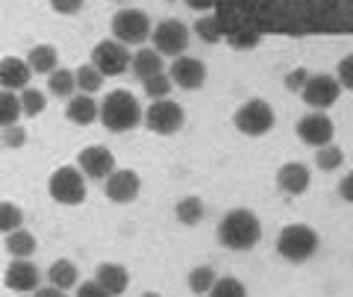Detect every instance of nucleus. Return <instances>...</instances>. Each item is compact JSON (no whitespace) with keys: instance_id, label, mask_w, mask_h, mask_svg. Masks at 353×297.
Returning <instances> with one entry per match:
<instances>
[{"instance_id":"nucleus-6","label":"nucleus","mask_w":353,"mask_h":297,"mask_svg":"<svg viewBox=\"0 0 353 297\" xmlns=\"http://www.w3.org/2000/svg\"><path fill=\"white\" fill-rule=\"evenodd\" d=\"M153 32L150 18L141 9H121L112 18V39L121 45H145Z\"/></svg>"},{"instance_id":"nucleus-27","label":"nucleus","mask_w":353,"mask_h":297,"mask_svg":"<svg viewBox=\"0 0 353 297\" xmlns=\"http://www.w3.org/2000/svg\"><path fill=\"white\" fill-rule=\"evenodd\" d=\"M74 74H77V89H80L83 94H94V92H101V85H103V80H106V76H103L101 71H97L92 62H88V65H80V68H77Z\"/></svg>"},{"instance_id":"nucleus-12","label":"nucleus","mask_w":353,"mask_h":297,"mask_svg":"<svg viewBox=\"0 0 353 297\" xmlns=\"http://www.w3.org/2000/svg\"><path fill=\"white\" fill-rule=\"evenodd\" d=\"M168 76H171V83L176 85V89L197 92V89H203V83H206V65L201 59H194V57H176Z\"/></svg>"},{"instance_id":"nucleus-18","label":"nucleus","mask_w":353,"mask_h":297,"mask_svg":"<svg viewBox=\"0 0 353 297\" xmlns=\"http://www.w3.org/2000/svg\"><path fill=\"white\" fill-rule=\"evenodd\" d=\"M65 118L80 127H88L101 118V103H97L92 94H74V97H68V103H65Z\"/></svg>"},{"instance_id":"nucleus-17","label":"nucleus","mask_w":353,"mask_h":297,"mask_svg":"<svg viewBox=\"0 0 353 297\" xmlns=\"http://www.w3.org/2000/svg\"><path fill=\"white\" fill-rule=\"evenodd\" d=\"M309 183H312V174H309V168L303 162H285L277 171V189L292 194V197L303 194L309 189Z\"/></svg>"},{"instance_id":"nucleus-15","label":"nucleus","mask_w":353,"mask_h":297,"mask_svg":"<svg viewBox=\"0 0 353 297\" xmlns=\"http://www.w3.org/2000/svg\"><path fill=\"white\" fill-rule=\"evenodd\" d=\"M6 289L12 291H36L39 289V268L30 259H12L3 274Z\"/></svg>"},{"instance_id":"nucleus-23","label":"nucleus","mask_w":353,"mask_h":297,"mask_svg":"<svg viewBox=\"0 0 353 297\" xmlns=\"http://www.w3.org/2000/svg\"><path fill=\"white\" fill-rule=\"evenodd\" d=\"M6 250H9L12 259H30L32 253H36V236L21 227V229H15V233L6 236Z\"/></svg>"},{"instance_id":"nucleus-37","label":"nucleus","mask_w":353,"mask_h":297,"mask_svg":"<svg viewBox=\"0 0 353 297\" xmlns=\"http://www.w3.org/2000/svg\"><path fill=\"white\" fill-rule=\"evenodd\" d=\"M309 76H312V74H309L306 68H294V71H289V74H285V89L294 92V94H301V92L306 89Z\"/></svg>"},{"instance_id":"nucleus-2","label":"nucleus","mask_w":353,"mask_h":297,"mask_svg":"<svg viewBox=\"0 0 353 297\" xmlns=\"http://www.w3.org/2000/svg\"><path fill=\"white\" fill-rule=\"evenodd\" d=\"M101 121L109 133H130L145 121V112L132 92L115 89L101 101Z\"/></svg>"},{"instance_id":"nucleus-22","label":"nucleus","mask_w":353,"mask_h":297,"mask_svg":"<svg viewBox=\"0 0 353 297\" xmlns=\"http://www.w3.org/2000/svg\"><path fill=\"white\" fill-rule=\"evenodd\" d=\"M48 280H50L53 289L68 291V289H74V285L80 283V271H77V265H74L71 259H57L48 268Z\"/></svg>"},{"instance_id":"nucleus-3","label":"nucleus","mask_w":353,"mask_h":297,"mask_svg":"<svg viewBox=\"0 0 353 297\" xmlns=\"http://www.w3.org/2000/svg\"><path fill=\"white\" fill-rule=\"evenodd\" d=\"M318 245H321L318 233L306 224H289V227H283V233L277 236V253L285 262H294V265L312 259L318 253Z\"/></svg>"},{"instance_id":"nucleus-28","label":"nucleus","mask_w":353,"mask_h":297,"mask_svg":"<svg viewBox=\"0 0 353 297\" xmlns=\"http://www.w3.org/2000/svg\"><path fill=\"white\" fill-rule=\"evenodd\" d=\"M21 97V112H24L27 118H36L44 112V106H48V97H44V92L32 89V85H27L24 92L18 94Z\"/></svg>"},{"instance_id":"nucleus-10","label":"nucleus","mask_w":353,"mask_h":297,"mask_svg":"<svg viewBox=\"0 0 353 297\" xmlns=\"http://www.w3.org/2000/svg\"><path fill=\"white\" fill-rule=\"evenodd\" d=\"M294 130H297V139H301L303 145H309V147L333 145V136H336L333 121H330L324 112H318V109H312L309 115H303L301 121H297Z\"/></svg>"},{"instance_id":"nucleus-13","label":"nucleus","mask_w":353,"mask_h":297,"mask_svg":"<svg viewBox=\"0 0 353 297\" xmlns=\"http://www.w3.org/2000/svg\"><path fill=\"white\" fill-rule=\"evenodd\" d=\"M103 192H106V197L112 203H132L139 197V192H141V180H139V174L136 171H130V168H124V171H112L106 177V183H103Z\"/></svg>"},{"instance_id":"nucleus-44","label":"nucleus","mask_w":353,"mask_h":297,"mask_svg":"<svg viewBox=\"0 0 353 297\" xmlns=\"http://www.w3.org/2000/svg\"><path fill=\"white\" fill-rule=\"evenodd\" d=\"M141 297H159V294H141Z\"/></svg>"},{"instance_id":"nucleus-45","label":"nucleus","mask_w":353,"mask_h":297,"mask_svg":"<svg viewBox=\"0 0 353 297\" xmlns=\"http://www.w3.org/2000/svg\"><path fill=\"white\" fill-rule=\"evenodd\" d=\"M0 147H3V141H0Z\"/></svg>"},{"instance_id":"nucleus-25","label":"nucleus","mask_w":353,"mask_h":297,"mask_svg":"<svg viewBox=\"0 0 353 297\" xmlns=\"http://www.w3.org/2000/svg\"><path fill=\"white\" fill-rule=\"evenodd\" d=\"M50 80H48V89L50 94H57V97H74L77 92V74L68 71V68H57L53 74H48Z\"/></svg>"},{"instance_id":"nucleus-33","label":"nucleus","mask_w":353,"mask_h":297,"mask_svg":"<svg viewBox=\"0 0 353 297\" xmlns=\"http://www.w3.org/2000/svg\"><path fill=\"white\" fill-rule=\"evenodd\" d=\"M24 227V212H21V206L15 203H0V233L9 236L15 233V229Z\"/></svg>"},{"instance_id":"nucleus-5","label":"nucleus","mask_w":353,"mask_h":297,"mask_svg":"<svg viewBox=\"0 0 353 297\" xmlns=\"http://www.w3.org/2000/svg\"><path fill=\"white\" fill-rule=\"evenodd\" d=\"M274 109L259 101V97H253V101L248 103H241L239 106V112L233 115V124L241 136H250V139H259L265 133H271V127H274Z\"/></svg>"},{"instance_id":"nucleus-40","label":"nucleus","mask_w":353,"mask_h":297,"mask_svg":"<svg viewBox=\"0 0 353 297\" xmlns=\"http://www.w3.org/2000/svg\"><path fill=\"white\" fill-rule=\"evenodd\" d=\"M85 0H50V6H53V12H59V15H77L83 9Z\"/></svg>"},{"instance_id":"nucleus-9","label":"nucleus","mask_w":353,"mask_h":297,"mask_svg":"<svg viewBox=\"0 0 353 297\" xmlns=\"http://www.w3.org/2000/svg\"><path fill=\"white\" fill-rule=\"evenodd\" d=\"M130 48L127 45H121V41L115 39H103V41H97L94 50H92V65L97 71H101L103 76H118V74H124L130 68Z\"/></svg>"},{"instance_id":"nucleus-38","label":"nucleus","mask_w":353,"mask_h":297,"mask_svg":"<svg viewBox=\"0 0 353 297\" xmlns=\"http://www.w3.org/2000/svg\"><path fill=\"white\" fill-rule=\"evenodd\" d=\"M336 80H339V85H341V89H347V92H353V53H350V57H345V59H341V62H339Z\"/></svg>"},{"instance_id":"nucleus-16","label":"nucleus","mask_w":353,"mask_h":297,"mask_svg":"<svg viewBox=\"0 0 353 297\" xmlns=\"http://www.w3.org/2000/svg\"><path fill=\"white\" fill-rule=\"evenodd\" d=\"M30 65L27 59H18V57H6L0 59V89L6 92H24L30 85Z\"/></svg>"},{"instance_id":"nucleus-14","label":"nucleus","mask_w":353,"mask_h":297,"mask_svg":"<svg viewBox=\"0 0 353 297\" xmlns=\"http://www.w3.org/2000/svg\"><path fill=\"white\" fill-rule=\"evenodd\" d=\"M77 165H80V171L88 180H106L109 174L115 171V156H112V150H106L101 145H92V147H85L80 153Z\"/></svg>"},{"instance_id":"nucleus-11","label":"nucleus","mask_w":353,"mask_h":297,"mask_svg":"<svg viewBox=\"0 0 353 297\" xmlns=\"http://www.w3.org/2000/svg\"><path fill=\"white\" fill-rule=\"evenodd\" d=\"M301 94H303V103L306 106H312V109H318V112H324V109H330V106L339 101L341 85H339L336 76H330V74H312V76H309V83H306V89Z\"/></svg>"},{"instance_id":"nucleus-39","label":"nucleus","mask_w":353,"mask_h":297,"mask_svg":"<svg viewBox=\"0 0 353 297\" xmlns=\"http://www.w3.org/2000/svg\"><path fill=\"white\" fill-rule=\"evenodd\" d=\"M77 297H112L97 280H88L83 285H77Z\"/></svg>"},{"instance_id":"nucleus-30","label":"nucleus","mask_w":353,"mask_h":297,"mask_svg":"<svg viewBox=\"0 0 353 297\" xmlns=\"http://www.w3.org/2000/svg\"><path fill=\"white\" fill-rule=\"evenodd\" d=\"M215 268H209V265H197V268H192V274H189V289L201 297V294H209V289L215 285Z\"/></svg>"},{"instance_id":"nucleus-4","label":"nucleus","mask_w":353,"mask_h":297,"mask_svg":"<svg viewBox=\"0 0 353 297\" xmlns=\"http://www.w3.org/2000/svg\"><path fill=\"white\" fill-rule=\"evenodd\" d=\"M48 192H50L53 201L62 203V206H80L85 197H88L83 171L74 168V165H62V168H57V171L50 174Z\"/></svg>"},{"instance_id":"nucleus-32","label":"nucleus","mask_w":353,"mask_h":297,"mask_svg":"<svg viewBox=\"0 0 353 297\" xmlns=\"http://www.w3.org/2000/svg\"><path fill=\"white\" fill-rule=\"evenodd\" d=\"M194 32H197V39L201 41H206V45H218V41L224 39V32H221L215 15H201L197 18L194 21Z\"/></svg>"},{"instance_id":"nucleus-21","label":"nucleus","mask_w":353,"mask_h":297,"mask_svg":"<svg viewBox=\"0 0 353 297\" xmlns=\"http://www.w3.org/2000/svg\"><path fill=\"white\" fill-rule=\"evenodd\" d=\"M27 65L32 74H53L59 65V50L53 45H36L27 53Z\"/></svg>"},{"instance_id":"nucleus-36","label":"nucleus","mask_w":353,"mask_h":297,"mask_svg":"<svg viewBox=\"0 0 353 297\" xmlns=\"http://www.w3.org/2000/svg\"><path fill=\"white\" fill-rule=\"evenodd\" d=\"M0 141H3L6 147L18 150V147H24V141H27V130H24V127H18V124L3 127V136H0Z\"/></svg>"},{"instance_id":"nucleus-7","label":"nucleus","mask_w":353,"mask_h":297,"mask_svg":"<svg viewBox=\"0 0 353 297\" xmlns=\"http://www.w3.org/2000/svg\"><path fill=\"white\" fill-rule=\"evenodd\" d=\"M183 124H185V109L180 103H174L171 97H165V101H153L145 109V127L150 130V133H157V136L180 133Z\"/></svg>"},{"instance_id":"nucleus-20","label":"nucleus","mask_w":353,"mask_h":297,"mask_svg":"<svg viewBox=\"0 0 353 297\" xmlns=\"http://www.w3.org/2000/svg\"><path fill=\"white\" fill-rule=\"evenodd\" d=\"M130 68H132V74H136L139 80H148V76L165 71V59H162V53H157L153 48H141V50L132 53Z\"/></svg>"},{"instance_id":"nucleus-41","label":"nucleus","mask_w":353,"mask_h":297,"mask_svg":"<svg viewBox=\"0 0 353 297\" xmlns=\"http://www.w3.org/2000/svg\"><path fill=\"white\" fill-rule=\"evenodd\" d=\"M339 194H341V201L345 203H353V171L339 183Z\"/></svg>"},{"instance_id":"nucleus-26","label":"nucleus","mask_w":353,"mask_h":297,"mask_svg":"<svg viewBox=\"0 0 353 297\" xmlns=\"http://www.w3.org/2000/svg\"><path fill=\"white\" fill-rule=\"evenodd\" d=\"M21 115H24V112H21V97H18L15 92L0 89V127L18 124Z\"/></svg>"},{"instance_id":"nucleus-43","label":"nucleus","mask_w":353,"mask_h":297,"mask_svg":"<svg viewBox=\"0 0 353 297\" xmlns=\"http://www.w3.org/2000/svg\"><path fill=\"white\" fill-rule=\"evenodd\" d=\"M32 297H68L62 289H53V285H48V289H36L32 291Z\"/></svg>"},{"instance_id":"nucleus-29","label":"nucleus","mask_w":353,"mask_h":297,"mask_svg":"<svg viewBox=\"0 0 353 297\" xmlns=\"http://www.w3.org/2000/svg\"><path fill=\"white\" fill-rule=\"evenodd\" d=\"M315 165H318V171H336L345 165V153H341V147L336 145H324V147H318L315 150Z\"/></svg>"},{"instance_id":"nucleus-24","label":"nucleus","mask_w":353,"mask_h":297,"mask_svg":"<svg viewBox=\"0 0 353 297\" xmlns=\"http://www.w3.org/2000/svg\"><path fill=\"white\" fill-rule=\"evenodd\" d=\"M174 212H176V221H180V224L194 227V224L203 221V212H206V209H203V203H201V197H192V194H189V197H183V201L176 203Z\"/></svg>"},{"instance_id":"nucleus-19","label":"nucleus","mask_w":353,"mask_h":297,"mask_svg":"<svg viewBox=\"0 0 353 297\" xmlns=\"http://www.w3.org/2000/svg\"><path fill=\"white\" fill-rule=\"evenodd\" d=\"M94 280L101 283L112 297H121L127 291V285H130V274H127L124 265H118V262H103V265H97V277Z\"/></svg>"},{"instance_id":"nucleus-8","label":"nucleus","mask_w":353,"mask_h":297,"mask_svg":"<svg viewBox=\"0 0 353 297\" xmlns=\"http://www.w3.org/2000/svg\"><path fill=\"white\" fill-rule=\"evenodd\" d=\"M150 39H153V50H157V53L176 59V57H183V53H185V48H189L192 32H189V27H185L183 21L165 18V21H159V24L153 27Z\"/></svg>"},{"instance_id":"nucleus-42","label":"nucleus","mask_w":353,"mask_h":297,"mask_svg":"<svg viewBox=\"0 0 353 297\" xmlns=\"http://www.w3.org/2000/svg\"><path fill=\"white\" fill-rule=\"evenodd\" d=\"M185 6L194 9V12H206V9L215 6V0H185Z\"/></svg>"},{"instance_id":"nucleus-35","label":"nucleus","mask_w":353,"mask_h":297,"mask_svg":"<svg viewBox=\"0 0 353 297\" xmlns=\"http://www.w3.org/2000/svg\"><path fill=\"white\" fill-rule=\"evenodd\" d=\"M224 41L230 48H236V50H253V48H259V32H248V30H230L224 32Z\"/></svg>"},{"instance_id":"nucleus-34","label":"nucleus","mask_w":353,"mask_h":297,"mask_svg":"<svg viewBox=\"0 0 353 297\" xmlns=\"http://www.w3.org/2000/svg\"><path fill=\"white\" fill-rule=\"evenodd\" d=\"M206 297H248V289H245V283L236 277H218Z\"/></svg>"},{"instance_id":"nucleus-1","label":"nucleus","mask_w":353,"mask_h":297,"mask_svg":"<svg viewBox=\"0 0 353 297\" xmlns=\"http://www.w3.org/2000/svg\"><path fill=\"white\" fill-rule=\"evenodd\" d=\"M262 238V224L250 209H230L218 224V241L227 250H253Z\"/></svg>"},{"instance_id":"nucleus-31","label":"nucleus","mask_w":353,"mask_h":297,"mask_svg":"<svg viewBox=\"0 0 353 297\" xmlns=\"http://www.w3.org/2000/svg\"><path fill=\"white\" fill-rule=\"evenodd\" d=\"M141 85H145V94L150 97V101H165V97L171 94V89H174V83H171V76L168 74H153V76H148V80H141Z\"/></svg>"}]
</instances>
